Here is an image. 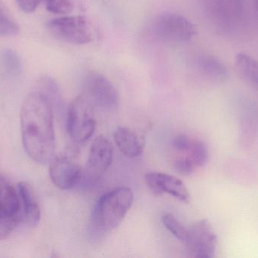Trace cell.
<instances>
[{
  "label": "cell",
  "mask_w": 258,
  "mask_h": 258,
  "mask_svg": "<svg viewBox=\"0 0 258 258\" xmlns=\"http://www.w3.org/2000/svg\"><path fill=\"white\" fill-rule=\"evenodd\" d=\"M46 8L49 12L55 14H68L74 7V0H45Z\"/></svg>",
  "instance_id": "obj_24"
},
{
  "label": "cell",
  "mask_w": 258,
  "mask_h": 258,
  "mask_svg": "<svg viewBox=\"0 0 258 258\" xmlns=\"http://www.w3.org/2000/svg\"><path fill=\"white\" fill-rule=\"evenodd\" d=\"M162 222L164 227L178 240L184 242L186 240L187 229L183 227V224L172 215L166 213L162 215Z\"/></svg>",
  "instance_id": "obj_23"
},
{
  "label": "cell",
  "mask_w": 258,
  "mask_h": 258,
  "mask_svg": "<svg viewBox=\"0 0 258 258\" xmlns=\"http://www.w3.org/2000/svg\"><path fill=\"white\" fill-rule=\"evenodd\" d=\"M186 251L192 258H212L216 252L218 236L208 220L194 223L187 230Z\"/></svg>",
  "instance_id": "obj_7"
},
{
  "label": "cell",
  "mask_w": 258,
  "mask_h": 258,
  "mask_svg": "<svg viewBox=\"0 0 258 258\" xmlns=\"http://www.w3.org/2000/svg\"><path fill=\"white\" fill-rule=\"evenodd\" d=\"M38 91L42 92L49 100L53 109H61L63 99L57 82L49 77H44L38 82Z\"/></svg>",
  "instance_id": "obj_18"
},
{
  "label": "cell",
  "mask_w": 258,
  "mask_h": 258,
  "mask_svg": "<svg viewBox=\"0 0 258 258\" xmlns=\"http://www.w3.org/2000/svg\"><path fill=\"white\" fill-rule=\"evenodd\" d=\"M113 139L119 151L128 158L138 157L145 146L144 138L128 127H118L113 133Z\"/></svg>",
  "instance_id": "obj_13"
},
{
  "label": "cell",
  "mask_w": 258,
  "mask_h": 258,
  "mask_svg": "<svg viewBox=\"0 0 258 258\" xmlns=\"http://www.w3.org/2000/svg\"><path fill=\"white\" fill-rule=\"evenodd\" d=\"M17 189L21 202V221L30 227H36L40 221L41 211L33 189L28 183L20 182Z\"/></svg>",
  "instance_id": "obj_12"
},
{
  "label": "cell",
  "mask_w": 258,
  "mask_h": 258,
  "mask_svg": "<svg viewBox=\"0 0 258 258\" xmlns=\"http://www.w3.org/2000/svg\"><path fill=\"white\" fill-rule=\"evenodd\" d=\"M0 64L8 74L16 76L22 70V64L19 56L13 50L4 49L0 53Z\"/></svg>",
  "instance_id": "obj_20"
},
{
  "label": "cell",
  "mask_w": 258,
  "mask_h": 258,
  "mask_svg": "<svg viewBox=\"0 0 258 258\" xmlns=\"http://www.w3.org/2000/svg\"><path fill=\"white\" fill-rule=\"evenodd\" d=\"M23 145L27 154L39 164L49 163L54 156V109L42 92H30L20 112Z\"/></svg>",
  "instance_id": "obj_1"
},
{
  "label": "cell",
  "mask_w": 258,
  "mask_h": 258,
  "mask_svg": "<svg viewBox=\"0 0 258 258\" xmlns=\"http://www.w3.org/2000/svg\"><path fill=\"white\" fill-rule=\"evenodd\" d=\"M113 158V147L110 139L105 136H99L91 145L86 168L83 177L89 183H95L103 177L111 165Z\"/></svg>",
  "instance_id": "obj_8"
},
{
  "label": "cell",
  "mask_w": 258,
  "mask_h": 258,
  "mask_svg": "<svg viewBox=\"0 0 258 258\" xmlns=\"http://www.w3.org/2000/svg\"><path fill=\"white\" fill-rule=\"evenodd\" d=\"M46 28L55 39L74 45H84L93 39L92 24L82 15L51 20L47 23Z\"/></svg>",
  "instance_id": "obj_4"
},
{
  "label": "cell",
  "mask_w": 258,
  "mask_h": 258,
  "mask_svg": "<svg viewBox=\"0 0 258 258\" xmlns=\"http://www.w3.org/2000/svg\"><path fill=\"white\" fill-rule=\"evenodd\" d=\"M145 181L150 192L156 197L169 194L182 202L190 201V194L184 183L174 176L161 172H150L145 175Z\"/></svg>",
  "instance_id": "obj_11"
},
{
  "label": "cell",
  "mask_w": 258,
  "mask_h": 258,
  "mask_svg": "<svg viewBox=\"0 0 258 258\" xmlns=\"http://www.w3.org/2000/svg\"><path fill=\"white\" fill-rule=\"evenodd\" d=\"M242 28L258 25V0H227Z\"/></svg>",
  "instance_id": "obj_15"
},
{
  "label": "cell",
  "mask_w": 258,
  "mask_h": 258,
  "mask_svg": "<svg viewBox=\"0 0 258 258\" xmlns=\"http://www.w3.org/2000/svg\"><path fill=\"white\" fill-rule=\"evenodd\" d=\"M186 154L197 168L204 166L209 159V149L207 145L204 142L197 139H192L190 148Z\"/></svg>",
  "instance_id": "obj_22"
},
{
  "label": "cell",
  "mask_w": 258,
  "mask_h": 258,
  "mask_svg": "<svg viewBox=\"0 0 258 258\" xmlns=\"http://www.w3.org/2000/svg\"><path fill=\"white\" fill-rule=\"evenodd\" d=\"M134 201L132 191L119 187L100 198L92 209L89 233L93 241H100L119 227Z\"/></svg>",
  "instance_id": "obj_2"
},
{
  "label": "cell",
  "mask_w": 258,
  "mask_h": 258,
  "mask_svg": "<svg viewBox=\"0 0 258 258\" xmlns=\"http://www.w3.org/2000/svg\"><path fill=\"white\" fill-rule=\"evenodd\" d=\"M51 181L59 189L69 190L77 186L83 177L82 167L66 154L53 156L49 162Z\"/></svg>",
  "instance_id": "obj_9"
},
{
  "label": "cell",
  "mask_w": 258,
  "mask_h": 258,
  "mask_svg": "<svg viewBox=\"0 0 258 258\" xmlns=\"http://www.w3.org/2000/svg\"><path fill=\"white\" fill-rule=\"evenodd\" d=\"M192 139L185 134H180L174 138L173 148L180 153H187L192 144Z\"/></svg>",
  "instance_id": "obj_26"
},
{
  "label": "cell",
  "mask_w": 258,
  "mask_h": 258,
  "mask_svg": "<svg viewBox=\"0 0 258 258\" xmlns=\"http://www.w3.org/2000/svg\"><path fill=\"white\" fill-rule=\"evenodd\" d=\"M0 206L21 218V202L18 189H15L3 175H0Z\"/></svg>",
  "instance_id": "obj_17"
},
{
  "label": "cell",
  "mask_w": 258,
  "mask_h": 258,
  "mask_svg": "<svg viewBox=\"0 0 258 258\" xmlns=\"http://www.w3.org/2000/svg\"><path fill=\"white\" fill-rule=\"evenodd\" d=\"M236 66L242 78L258 94V62L246 53L236 57Z\"/></svg>",
  "instance_id": "obj_16"
},
{
  "label": "cell",
  "mask_w": 258,
  "mask_h": 258,
  "mask_svg": "<svg viewBox=\"0 0 258 258\" xmlns=\"http://www.w3.org/2000/svg\"><path fill=\"white\" fill-rule=\"evenodd\" d=\"M173 166L177 174L183 176L191 175L197 168L194 162L187 156L176 159L173 164Z\"/></svg>",
  "instance_id": "obj_25"
},
{
  "label": "cell",
  "mask_w": 258,
  "mask_h": 258,
  "mask_svg": "<svg viewBox=\"0 0 258 258\" xmlns=\"http://www.w3.org/2000/svg\"><path fill=\"white\" fill-rule=\"evenodd\" d=\"M83 95L93 105L107 112H113L119 104V95L111 81L99 73L88 74L83 80Z\"/></svg>",
  "instance_id": "obj_6"
},
{
  "label": "cell",
  "mask_w": 258,
  "mask_h": 258,
  "mask_svg": "<svg viewBox=\"0 0 258 258\" xmlns=\"http://www.w3.org/2000/svg\"><path fill=\"white\" fill-rule=\"evenodd\" d=\"M66 116L67 132L73 142L83 143L90 139L96 127V120L93 105L83 94L71 102Z\"/></svg>",
  "instance_id": "obj_3"
},
{
  "label": "cell",
  "mask_w": 258,
  "mask_h": 258,
  "mask_svg": "<svg viewBox=\"0 0 258 258\" xmlns=\"http://www.w3.org/2000/svg\"><path fill=\"white\" fill-rule=\"evenodd\" d=\"M202 7L217 31L230 34L242 28L227 0H202Z\"/></svg>",
  "instance_id": "obj_10"
},
{
  "label": "cell",
  "mask_w": 258,
  "mask_h": 258,
  "mask_svg": "<svg viewBox=\"0 0 258 258\" xmlns=\"http://www.w3.org/2000/svg\"><path fill=\"white\" fill-rule=\"evenodd\" d=\"M41 2L42 1H45V0H40Z\"/></svg>",
  "instance_id": "obj_27"
},
{
  "label": "cell",
  "mask_w": 258,
  "mask_h": 258,
  "mask_svg": "<svg viewBox=\"0 0 258 258\" xmlns=\"http://www.w3.org/2000/svg\"><path fill=\"white\" fill-rule=\"evenodd\" d=\"M152 29L158 39L172 43L189 42L196 35L194 24L186 17L173 12H164L158 15Z\"/></svg>",
  "instance_id": "obj_5"
},
{
  "label": "cell",
  "mask_w": 258,
  "mask_h": 258,
  "mask_svg": "<svg viewBox=\"0 0 258 258\" xmlns=\"http://www.w3.org/2000/svg\"><path fill=\"white\" fill-rule=\"evenodd\" d=\"M196 69L204 77L218 83L227 80L229 71L226 65L215 56L209 54H200L194 59Z\"/></svg>",
  "instance_id": "obj_14"
},
{
  "label": "cell",
  "mask_w": 258,
  "mask_h": 258,
  "mask_svg": "<svg viewBox=\"0 0 258 258\" xmlns=\"http://www.w3.org/2000/svg\"><path fill=\"white\" fill-rule=\"evenodd\" d=\"M20 221L19 216L10 213L0 206V241L7 239Z\"/></svg>",
  "instance_id": "obj_21"
},
{
  "label": "cell",
  "mask_w": 258,
  "mask_h": 258,
  "mask_svg": "<svg viewBox=\"0 0 258 258\" xmlns=\"http://www.w3.org/2000/svg\"><path fill=\"white\" fill-rule=\"evenodd\" d=\"M19 31L18 23L14 19L4 3L0 0V36H15Z\"/></svg>",
  "instance_id": "obj_19"
}]
</instances>
